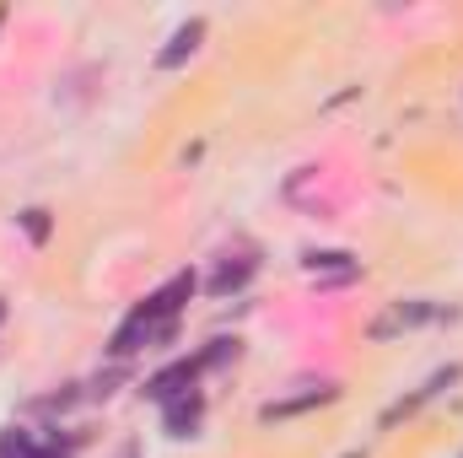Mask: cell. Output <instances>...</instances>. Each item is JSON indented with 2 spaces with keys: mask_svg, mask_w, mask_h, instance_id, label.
I'll return each mask as SVG.
<instances>
[{
  "mask_svg": "<svg viewBox=\"0 0 463 458\" xmlns=\"http://www.w3.org/2000/svg\"><path fill=\"white\" fill-rule=\"evenodd\" d=\"M194 297V275L184 270V275H173L167 286H156L124 324H118L114 335V356H129V350H140V345L162 340V335H173V319H178V308Z\"/></svg>",
  "mask_w": 463,
  "mask_h": 458,
  "instance_id": "1",
  "label": "cell"
},
{
  "mask_svg": "<svg viewBox=\"0 0 463 458\" xmlns=\"http://www.w3.org/2000/svg\"><path fill=\"white\" fill-rule=\"evenodd\" d=\"M200 372H205V356H194V361H173V367H162V372L146 383V394L162 399V405H173V399L194 394V377H200Z\"/></svg>",
  "mask_w": 463,
  "mask_h": 458,
  "instance_id": "2",
  "label": "cell"
},
{
  "mask_svg": "<svg viewBox=\"0 0 463 458\" xmlns=\"http://www.w3.org/2000/svg\"><path fill=\"white\" fill-rule=\"evenodd\" d=\"M431 319H442L437 302H393V308L372 324V335L388 340V335H399V329H420V324H431Z\"/></svg>",
  "mask_w": 463,
  "mask_h": 458,
  "instance_id": "3",
  "label": "cell"
},
{
  "mask_svg": "<svg viewBox=\"0 0 463 458\" xmlns=\"http://www.w3.org/2000/svg\"><path fill=\"white\" fill-rule=\"evenodd\" d=\"M200 38H205V22H200V16H194V22H184V27L167 38V49L156 54V71H178V65L200 49Z\"/></svg>",
  "mask_w": 463,
  "mask_h": 458,
  "instance_id": "4",
  "label": "cell"
},
{
  "mask_svg": "<svg viewBox=\"0 0 463 458\" xmlns=\"http://www.w3.org/2000/svg\"><path fill=\"white\" fill-rule=\"evenodd\" d=\"M463 377V367H442V372H437V377H431V383H426V388H420V394H410V399H399V405H393V410H388V415H383V426H393V421H399V415H415V410H420V405H426V399H437V394H442V388H453V383H458Z\"/></svg>",
  "mask_w": 463,
  "mask_h": 458,
  "instance_id": "5",
  "label": "cell"
},
{
  "mask_svg": "<svg viewBox=\"0 0 463 458\" xmlns=\"http://www.w3.org/2000/svg\"><path fill=\"white\" fill-rule=\"evenodd\" d=\"M162 415H167V432H173V437H194V426H200V415H205V399H200V394H184V399H173Z\"/></svg>",
  "mask_w": 463,
  "mask_h": 458,
  "instance_id": "6",
  "label": "cell"
},
{
  "mask_svg": "<svg viewBox=\"0 0 463 458\" xmlns=\"http://www.w3.org/2000/svg\"><path fill=\"white\" fill-rule=\"evenodd\" d=\"M248 275H253V259L222 264V270H216V281H211V291H216V297H227V291H242V286H248Z\"/></svg>",
  "mask_w": 463,
  "mask_h": 458,
  "instance_id": "7",
  "label": "cell"
},
{
  "mask_svg": "<svg viewBox=\"0 0 463 458\" xmlns=\"http://www.w3.org/2000/svg\"><path fill=\"white\" fill-rule=\"evenodd\" d=\"M329 399H335V388H313V394H302V399L264 405V421H280V415H297V410H313V405H329Z\"/></svg>",
  "mask_w": 463,
  "mask_h": 458,
  "instance_id": "8",
  "label": "cell"
},
{
  "mask_svg": "<svg viewBox=\"0 0 463 458\" xmlns=\"http://www.w3.org/2000/svg\"><path fill=\"white\" fill-rule=\"evenodd\" d=\"M0 458H54V453L38 448L27 432H5V437H0Z\"/></svg>",
  "mask_w": 463,
  "mask_h": 458,
  "instance_id": "9",
  "label": "cell"
},
{
  "mask_svg": "<svg viewBox=\"0 0 463 458\" xmlns=\"http://www.w3.org/2000/svg\"><path fill=\"white\" fill-rule=\"evenodd\" d=\"M307 270H313V275H318V270H329V281H350V275H355L350 253H307Z\"/></svg>",
  "mask_w": 463,
  "mask_h": 458,
  "instance_id": "10",
  "label": "cell"
},
{
  "mask_svg": "<svg viewBox=\"0 0 463 458\" xmlns=\"http://www.w3.org/2000/svg\"><path fill=\"white\" fill-rule=\"evenodd\" d=\"M27 232H33V243L49 232V222H43V211H27Z\"/></svg>",
  "mask_w": 463,
  "mask_h": 458,
  "instance_id": "11",
  "label": "cell"
},
{
  "mask_svg": "<svg viewBox=\"0 0 463 458\" xmlns=\"http://www.w3.org/2000/svg\"><path fill=\"white\" fill-rule=\"evenodd\" d=\"M118 458H135V443H129V448H124V453H118Z\"/></svg>",
  "mask_w": 463,
  "mask_h": 458,
  "instance_id": "12",
  "label": "cell"
},
{
  "mask_svg": "<svg viewBox=\"0 0 463 458\" xmlns=\"http://www.w3.org/2000/svg\"><path fill=\"white\" fill-rule=\"evenodd\" d=\"M0 324H5V302H0Z\"/></svg>",
  "mask_w": 463,
  "mask_h": 458,
  "instance_id": "13",
  "label": "cell"
},
{
  "mask_svg": "<svg viewBox=\"0 0 463 458\" xmlns=\"http://www.w3.org/2000/svg\"><path fill=\"white\" fill-rule=\"evenodd\" d=\"M0 22H5V11H0Z\"/></svg>",
  "mask_w": 463,
  "mask_h": 458,
  "instance_id": "14",
  "label": "cell"
},
{
  "mask_svg": "<svg viewBox=\"0 0 463 458\" xmlns=\"http://www.w3.org/2000/svg\"><path fill=\"white\" fill-rule=\"evenodd\" d=\"M350 458H361V453H350Z\"/></svg>",
  "mask_w": 463,
  "mask_h": 458,
  "instance_id": "15",
  "label": "cell"
},
{
  "mask_svg": "<svg viewBox=\"0 0 463 458\" xmlns=\"http://www.w3.org/2000/svg\"><path fill=\"white\" fill-rule=\"evenodd\" d=\"M458 458H463V453H458Z\"/></svg>",
  "mask_w": 463,
  "mask_h": 458,
  "instance_id": "16",
  "label": "cell"
}]
</instances>
